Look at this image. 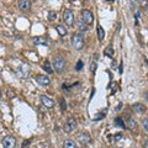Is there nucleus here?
Masks as SVG:
<instances>
[{
    "label": "nucleus",
    "instance_id": "obj_1",
    "mask_svg": "<svg viewBox=\"0 0 148 148\" xmlns=\"http://www.w3.org/2000/svg\"><path fill=\"white\" fill-rule=\"evenodd\" d=\"M52 66L57 73H62L64 71V68H66V59H64L62 56H57V57H54V59H53Z\"/></svg>",
    "mask_w": 148,
    "mask_h": 148
},
{
    "label": "nucleus",
    "instance_id": "obj_2",
    "mask_svg": "<svg viewBox=\"0 0 148 148\" xmlns=\"http://www.w3.org/2000/svg\"><path fill=\"white\" fill-rule=\"evenodd\" d=\"M72 45L75 49H82L84 47V37H83L80 32H75L72 36Z\"/></svg>",
    "mask_w": 148,
    "mask_h": 148
},
{
    "label": "nucleus",
    "instance_id": "obj_3",
    "mask_svg": "<svg viewBox=\"0 0 148 148\" xmlns=\"http://www.w3.org/2000/svg\"><path fill=\"white\" fill-rule=\"evenodd\" d=\"M77 126H78L77 120H75V119H73V117H69L67 121H66V123H64L63 128H64V131H66L67 133H71V132H73L74 130L77 128Z\"/></svg>",
    "mask_w": 148,
    "mask_h": 148
},
{
    "label": "nucleus",
    "instance_id": "obj_4",
    "mask_svg": "<svg viewBox=\"0 0 148 148\" xmlns=\"http://www.w3.org/2000/svg\"><path fill=\"white\" fill-rule=\"evenodd\" d=\"M1 145L4 148H15L16 147V140L14 136H5L1 141Z\"/></svg>",
    "mask_w": 148,
    "mask_h": 148
},
{
    "label": "nucleus",
    "instance_id": "obj_5",
    "mask_svg": "<svg viewBox=\"0 0 148 148\" xmlns=\"http://www.w3.org/2000/svg\"><path fill=\"white\" fill-rule=\"evenodd\" d=\"M82 20L85 22L88 25H91L92 21H94V16H92V12L90 10H88V9H84V10H82Z\"/></svg>",
    "mask_w": 148,
    "mask_h": 148
},
{
    "label": "nucleus",
    "instance_id": "obj_6",
    "mask_svg": "<svg viewBox=\"0 0 148 148\" xmlns=\"http://www.w3.org/2000/svg\"><path fill=\"white\" fill-rule=\"evenodd\" d=\"M63 20H64V24H66V25L72 26L74 24V15H73L72 10L67 9V10L63 12Z\"/></svg>",
    "mask_w": 148,
    "mask_h": 148
},
{
    "label": "nucleus",
    "instance_id": "obj_7",
    "mask_svg": "<svg viewBox=\"0 0 148 148\" xmlns=\"http://www.w3.org/2000/svg\"><path fill=\"white\" fill-rule=\"evenodd\" d=\"M77 140H78V142H79L83 147H84V146H86V145H89V143H90L91 137H90L89 133L83 132V133H80V135L77 137Z\"/></svg>",
    "mask_w": 148,
    "mask_h": 148
},
{
    "label": "nucleus",
    "instance_id": "obj_8",
    "mask_svg": "<svg viewBox=\"0 0 148 148\" xmlns=\"http://www.w3.org/2000/svg\"><path fill=\"white\" fill-rule=\"evenodd\" d=\"M17 5H18V9H20V10L27 11V10L31 9V1L30 0H18Z\"/></svg>",
    "mask_w": 148,
    "mask_h": 148
},
{
    "label": "nucleus",
    "instance_id": "obj_9",
    "mask_svg": "<svg viewBox=\"0 0 148 148\" xmlns=\"http://www.w3.org/2000/svg\"><path fill=\"white\" fill-rule=\"evenodd\" d=\"M126 127H128V130H131L132 132H136L137 131V128H138V123L133 120L132 117H127L126 119Z\"/></svg>",
    "mask_w": 148,
    "mask_h": 148
},
{
    "label": "nucleus",
    "instance_id": "obj_10",
    "mask_svg": "<svg viewBox=\"0 0 148 148\" xmlns=\"http://www.w3.org/2000/svg\"><path fill=\"white\" fill-rule=\"evenodd\" d=\"M36 80L38 84L41 85H43V86H47L51 84V80H49V78L47 75H42V74H40V75H37L36 77Z\"/></svg>",
    "mask_w": 148,
    "mask_h": 148
},
{
    "label": "nucleus",
    "instance_id": "obj_11",
    "mask_svg": "<svg viewBox=\"0 0 148 148\" xmlns=\"http://www.w3.org/2000/svg\"><path fill=\"white\" fill-rule=\"evenodd\" d=\"M41 101H42V104L48 109H52L54 106V101L52 99H49L48 96H46V95H41Z\"/></svg>",
    "mask_w": 148,
    "mask_h": 148
},
{
    "label": "nucleus",
    "instance_id": "obj_12",
    "mask_svg": "<svg viewBox=\"0 0 148 148\" xmlns=\"http://www.w3.org/2000/svg\"><path fill=\"white\" fill-rule=\"evenodd\" d=\"M132 109H133V111H135V112H137V114H145V111H146V108H145V106H143L142 104H140V103L133 104V105H132Z\"/></svg>",
    "mask_w": 148,
    "mask_h": 148
},
{
    "label": "nucleus",
    "instance_id": "obj_13",
    "mask_svg": "<svg viewBox=\"0 0 148 148\" xmlns=\"http://www.w3.org/2000/svg\"><path fill=\"white\" fill-rule=\"evenodd\" d=\"M34 42H35V45H42V46H47L48 45V41H47V38L46 37H42V36H40V37H35L34 38Z\"/></svg>",
    "mask_w": 148,
    "mask_h": 148
},
{
    "label": "nucleus",
    "instance_id": "obj_14",
    "mask_svg": "<svg viewBox=\"0 0 148 148\" xmlns=\"http://www.w3.org/2000/svg\"><path fill=\"white\" fill-rule=\"evenodd\" d=\"M42 67H43L45 71L47 72V73H49V74H52L53 71H54V69H53V66H52V64H51L48 61H45L43 64H42Z\"/></svg>",
    "mask_w": 148,
    "mask_h": 148
},
{
    "label": "nucleus",
    "instance_id": "obj_15",
    "mask_svg": "<svg viewBox=\"0 0 148 148\" xmlns=\"http://www.w3.org/2000/svg\"><path fill=\"white\" fill-rule=\"evenodd\" d=\"M56 30H57L59 36H62V37H64L67 35V29L63 25H57V26H56Z\"/></svg>",
    "mask_w": 148,
    "mask_h": 148
},
{
    "label": "nucleus",
    "instance_id": "obj_16",
    "mask_svg": "<svg viewBox=\"0 0 148 148\" xmlns=\"http://www.w3.org/2000/svg\"><path fill=\"white\" fill-rule=\"evenodd\" d=\"M63 148H78V147L72 140H66L63 142Z\"/></svg>",
    "mask_w": 148,
    "mask_h": 148
},
{
    "label": "nucleus",
    "instance_id": "obj_17",
    "mask_svg": "<svg viewBox=\"0 0 148 148\" xmlns=\"http://www.w3.org/2000/svg\"><path fill=\"white\" fill-rule=\"evenodd\" d=\"M78 26H79V30H80L82 32H85V31H88V30H89V25H88V24H85V22L83 21V20L78 22Z\"/></svg>",
    "mask_w": 148,
    "mask_h": 148
},
{
    "label": "nucleus",
    "instance_id": "obj_18",
    "mask_svg": "<svg viewBox=\"0 0 148 148\" xmlns=\"http://www.w3.org/2000/svg\"><path fill=\"white\" fill-rule=\"evenodd\" d=\"M98 38L100 41H103L105 38V31H104V29L101 26H98Z\"/></svg>",
    "mask_w": 148,
    "mask_h": 148
},
{
    "label": "nucleus",
    "instance_id": "obj_19",
    "mask_svg": "<svg viewBox=\"0 0 148 148\" xmlns=\"http://www.w3.org/2000/svg\"><path fill=\"white\" fill-rule=\"evenodd\" d=\"M105 54L108 56V57L112 58V56H114V49H112V47H111V46H109V47L105 48Z\"/></svg>",
    "mask_w": 148,
    "mask_h": 148
},
{
    "label": "nucleus",
    "instance_id": "obj_20",
    "mask_svg": "<svg viewBox=\"0 0 148 148\" xmlns=\"http://www.w3.org/2000/svg\"><path fill=\"white\" fill-rule=\"evenodd\" d=\"M57 18V12L56 11H49L48 12V20L49 21H54Z\"/></svg>",
    "mask_w": 148,
    "mask_h": 148
},
{
    "label": "nucleus",
    "instance_id": "obj_21",
    "mask_svg": "<svg viewBox=\"0 0 148 148\" xmlns=\"http://www.w3.org/2000/svg\"><path fill=\"white\" fill-rule=\"evenodd\" d=\"M136 1L138 3V5H141L142 8H145V9L148 8V0H136Z\"/></svg>",
    "mask_w": 148,
    "mask_h": 148
},
{
    "label": "nucleus",
    "instance_id": "obj_22",
    "mask_svg": "<svg viewBox=\"0 0 148 148\" xmlns=\"http://www.w3.org/2000/svg\"><path fill=\"white\" fill-rule=\"evenodd\" d=\"M96 67H98V64H96V61H92V62L90 63V72H91L92 74L96 72Z\"/></svg>",
    "mask_w": 148,
    "mask_h": 148
},
{
    "label": "nucleus",
    "instance_id": "obj_23",
    "mask_svg": "<svg viewBox=\"0 0 148 148\" xmlns=\"http://www.w3.org/2000/svg\"><path fill=\"white\" fill-rule=\"evenodd\" d=\"M115 122H116V123H117V126H119V125H120V126H121L122 128H126V125H123V121H122V119H121V117H119V119H116V120H115Z\"/></svg>",
    "mask_w": 148,
    "mask_h": 148
},
{
    "label": "nucleus",
    "instance_id": "obj_24",
    "mask_svg": "<svg viewBox=\"0 0 148 148\" xmlns=\"http://www.w3.org/2000/svg\"><path fill=\"white\" fill-rule=\"evenodd\" d=\"M142 123H143V127H145V130H146V132H148V117H146V119H143V121H142Z\"/></svg>",
    "mask_w": 148,
    "mask_h": 148
},
{
    "label": "nucleus",
    "instance_id": "obj_25",
    "mask_svg": "<svg viewBox=\"0 0 148 148\" xmlns=\"http://www.w3.org/2000/svg\"><path fill=\"white\" fill-rule=\"evenodd\" d=\"M82 68H83V62H82V61H79V62L77 63L75 69H77V71H79V69H82Z\"/></svg>",
    "mask_w": 148,
    "mask_h": 148
},
{
    "label": "nucleus",
    "instance_id": "obj_26",
    "mask_svg": "<svg viewBox=\"0 0 148 148\" xmlns=\"http://www.w3.org/2000/svg\"><path fill=\"white\" fill-rule=\"evenodd\" d=\"M61 105H62V110H66L67 109V105H66V100H64V99H61Z\"/></svg>",
    "mask_w": 148,
    "mask_h": 148
},
{
    "label": "nucleus",
    "instance_id": "obj_27",
    "mask_svg": "<svg viewBox=\"0 0 148 148\" xmlns=\"http://www.w3.org/2000/svg\"><path fill=\"white\" fill-rule=\"evenodd\" d=\"M143 148H148V140L143 141Z\"/></svg>",
    "mask_w": 148,
    "mask_h": 148
},
{
    "label": "nucleus",
    "instance_id": "obj_28",
    "mask_svg": "<svg viewBox=\"0 0 148 148\" xmlns=\"http://www.w3.org/2000/svg\"><path fill=\"white\" fill-rule=\"evenodd\" d=\"M146 100L148 101V92H146Z\"/></svg>",
    "mask_w": 148,
    "mask_h": 148
},
{
    "label": "nucleus",
    "instance_id": "obj_29",
    "mask_svg": "<svg viewBox=\"0 0 148 148\" xmlns=\"http://www.w3.org/2000/svg\"><path fill=\"white\" fill-rule=\"evenodd\" d=\"M1 95H3V94H1V90H0V98H1Z\"/></svg>",
    "mask_w": 148,
    "mask_h": 148
}]
</instances>
